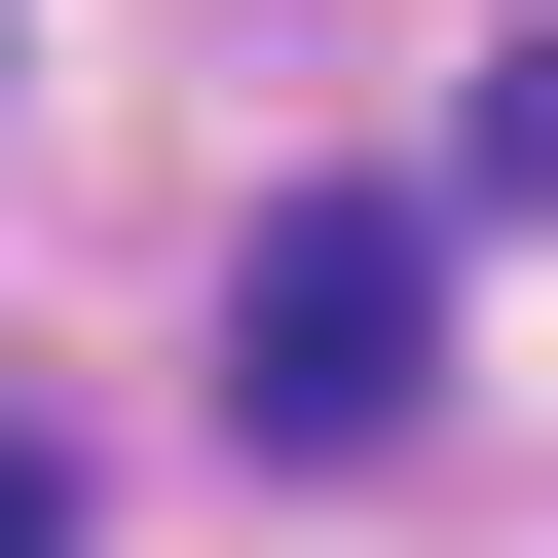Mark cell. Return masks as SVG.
<instances>
[{"mask_svg":"<svg viewBox=\"0 0 558 558\" xmlns=\"http://www.w3.org/2000/svg\"><path fill=\"white\" fill-rule=\"evenodd\" d=\"M410 373H447V260H410L373 186L223 260V410H260V447H410Z\"/></svg>","mask_w":558,"mask_h":558,"instance_id":"6da1fadb","label":"cell"},{"mask_svg":"<svg viewBox=\"0 0 558 558\" xmlns=\"http://www.w3.org/2000/svg\"><path fill=\"white\" fill-rule=\"evenodd\" d=\"M0 558H75V484H38V447H0Z\"/></svg>","mask_w":558,"mask_h":558,"instance_id":"7a4b0ae2","label":"cell"}]
</instances>
